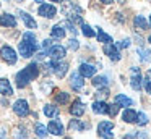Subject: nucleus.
I'll return each mask as SVG.
<instances>
[{
	"instance_id": "1",
	"label": "nucleus",
	"mask_w": 151,
	"mask_h": 139,
	"mask_svg": "<svg viewBox=\"0 0 151 139\" xmlns=\"http://www.w3.org/2000/svg\"><path fill=\"white\" fill-rule=\"evenodd\" d=\"M20 55L24 58H29L34 55V52L37 50V41H36V36L33 32H24L23 34V39H21L20 45Z\"/></svg>"
},
{
	"instance_id": "2",
	"label": "nucleus",
	"mask_w": 151,
	"mask_h": 139,
	"mask_svg": "<svg viewBox=\"0 0 151 139\" xmlns=\"http://www.w3.org/2000/svg\"><path fill=\"white\" fill-rule=\"evenodd\" d=\"M37 74H39V68H37V65L36 63L28 65L26 68H23V70L17 74V86L20 87V89L21 87H26L33 79H36Z\"/></svg>"
},
{
	"instance_id": "3",
	"label": "nucleus",
	"mask_w": 151,
	"mask_h": 139,
	"mask_svg": "<svg viewBox=\"0 0 151 139\" xmlns=\"http://www.w3.org/2000/svg\"><path fill=\"white\" fill-rule=\"evenodd\" d=\"M63 13L65 16H68V21H75V23H80L83 24V19H81V8H80L76 3L73 2H65L63 3Z\"/></svg>"
},
{
	"instance_id": "4",
	"label": "nucleus",
	"mask_w": 151,
	"mask_h": 139,
	"mask_svg": "<svg viewBox=\"0 0 151 139\" xmlns=\"http://www.w3.org/2000/svg\"><path fill=\"white\" fill-rule=\"evenodd\" d=\"M46 68H49L52 73H55L57 78H63L67 73V70H68V63H67V61H60V60L59 61H50V63H47Z\"/></svg>"
},
{
	"instance_id": "5",
	"label": "nucleus",
	"mask_w": 151,
	"mask_h": 139,
	"mask_svg": "<svg viewBox=\"0 0 151 139\" xmlns=\"http://www.w3.org/2000/svg\"><path fill=\"white\" fill-rule=\"evenodd\" d=\"M0 57L4 58V61H7L8 65H15L17 60H18L17 52H15L10 45H4V47H2V50H0Z\"/></svg>"
},
{
	"instance_id": "6",
	"label": "nucleus",
	"mask_w": 151,
	"mask_h": 139,
	"mask_svg": "<svg viewBox=\"0 0 151 139\" xmlns=\"http://www.w3.org/2000/svg\"><path fill=\"white\" fill-rule=\"evenodd\" d=\"M114 125H112L111 121H101L99 123V126H98V133H99V136L101 138H104V139H112L114 138Z\"/></svg>"
},
{
	"instance_id": "7",
	"label": "nucleus",
	"mask_w": 151,
	"mask_h": 139,
	"mask_svg": "<svg viewBox=\"0 0 151 139\" xmlns=\"http://www.w3.org/2000/svg\"><path fill=\"white\" fill-rule=\"evenodd\" d=\"M65 53H67V50H65V47H62V45H52V47L47 50V55H49L54 61L62 60V58L65 57Z\"/></svg>"
},
{
	"instance_id": "8",
	"label": "nucleus",
	"mask_w": 151,
	"mask_h": 139,
	"mask_svg": "<svg viewBox=\"0 0 151 139\" xmlns=\"http://www.w3.org/2000/svg\"><path fill=\"white\" fill-rule=\"evenodd\" d=\"M13 112L18 116H26L29 113V105H28V102L24 99H20L13 103Z\"/></svg>"
},
{
	"instance_id": "9",
	"label": "nucleus",
	"mask_w": 151,
	"mask_h": 139,
	"mask_svg": "<svg viewBox=\"0 0 151 139\" xmlns=\"http://www.w3.org/2000/svg\"><path fill=\"white\" fill-rule=\"evenodd\" d=\"M37 13H39L41 16H44V18H54L57 10H55V6L50 5V3H42V5L39 6V10H37Z\"/></svg>"
},
{
	"instance_id": "10",
	"label": "nucleus",
	"mask_w": 151,
	"mask_h": 139,
	"mask_svg": "<svg viewBox=\"0 0 151 139\" xmlns=\"http://www.w3.org/2000/svg\"><path fill=\"white\" fill-rule=\"evenodd\" d=\"M104 53L107 55L112 61H119V60H120V52H119V48L115 47L114 44H106L104 45Z\"/></svg>"
},
{
	"instance_id": "11",
	"label": "nucleus",
	"mask_w": 151,
	"mask_h": 139,
	"mask_svg": "<svg viewBox=\"0 0 151 139\" xmlns=\"http://www.w3.org/2000/svg\"><path fill=\"white\" fill-rule=\"evenodd\" d=\"M83 79H85V78H83L78 71H73L72 76H70V86H72L75 91H80L83 86H85V81Z\"/></svg>"
},
{
	"instance_id": "12",
	"label": "nucleus",
	"mask_w": 151,
	"mask_h": 139,
	"mask_svg": "<svg viewBox=\"0 0 151 139\" xmlns=\"http://www.w3.org/2000/svg\"><path fill=\"white\" fill-rule=\"evenodd\" d=\"M47 131L54 136H62L63 134V125L60 123V120H52L47 125Z\"/></svg>"
},
{
	"instance_id": "13",
	"label": "nucleus",
	"mask_w": 151,
	"mask_h": 139,
	"mask_svg": "<svg viewBox=\"0 0 151 139\" xmlns=\"http://www.w3.org/2000/svg\"><path fill=\"white\" fill-rule=\"evenodd\" d=\"M130 73H132V87H133L135 91H141V74H140V70L138 68H132L130 70Z\"/></svg>"
},
{
	"instance_id": "14",
	"label": "nucleus",
	"mask_w": 151,
	"mask_h": 139,
	"mask_svg": "<svg viewBox=\"0 0 151 139\" xmlns=\"http://www.w3.org/2000/svg\"><path fill=\"white\" fill-rule=\"evenodd\" d=\"M78 73L81 74L83 78H93L96 74V66L94 65H89V63H81Z\"/></svg>"
},
{
	"instance_id": "15",
	"label": "nucleus",
	"mask_w": 151,
	"mask_h": 139,
	"mask_svg": "<svg viewBox=\"0 0 151 139\" xmlns=\"http://www.w3.org/2000/svg\"><path fill=\"white\" fill-rule=\"evenodd\" d=\"M70 113H72L73 116H81L83 113H85V103L80 99H76L75 102L72 103V107H70Z\"/></svg>"
},
{
	"instance_id": "16",
	"label": "nucleus",
	"mask_w": 151,
	"mask_h": 139,
	"mask_svg": "<svg viewBox=\"0 0 151 139\" xmlns=\"http://www.w3.org/2000/svg\"><path fill=\"white\" fill-rule=\"evenodd\" d=\"M0 26H7V28H15L17 26V18L8 13L0 15Z\"/></svg>"
},
{
	"instance_id": "17",
	"label": "nucleus",
	"mask_w": 151,
	"mask_h": 139,
	"mask_svg": "<svg viewBox=\"0 0 151 139\" xmlns=\"http://www.w3.org/2000/svg\"><path fill=\"white\" fill-rule=\"evenodd\" d=\"M114 103L119 105V107H132L133 105V100H132L130 97L124 96V94H117L115 99H114Z\"/></svg>"
},
{
	"instance_id": "18",
	"label": "nucleus",
	"mask_w": 151,
	"mask_h": 139,
	"mask_svg": "<svg viewBox=\"0 0 151 139\" xmlns=\"http://www.w3.org/2000/svg\"><path fill=\"white\" fill-rule=\"evenodd\" d=\"M0 94H4V96H7V97L13 94V87H12L10 81L5 79V78L0 79Z\"/></svg>"
},
{
	"instance_id": "19",
	"label": "nucleus",
	"mask_w": 151,
	"mask_h": 139,
	"mask_svg": "<svg viewBox=\"0 0 151 139\" xmlns=\"http://www.w3.org/2000/svg\"><path fill=\"white\" fill-rule=\"evenodd\" d=\"M137 115L138 113L133 108H125L124 113H122V118H124L125 123H137Z\"/></svg>"
},
{
	"instance_id": "20",
	"label": "nucleus",
	"mask_w": 151,
	"mask_h": 139,
	"mask_svg": "<svg viewBox=\"0 0 151 139\" xmlns=\"http://www.w3.org/2000/svg\"><path fill=\"white\" fill-rule=\"evenodd\" d=\"M20 16H21V19L24 21V24H26L29 29H36L37 23L34 21V18H31V15H28L26 11H20Z\"/></svg>"
},
{
	"instance_id": "21",
	"label": "nucleus",
	"mask_w": 151,
	"mask_h": 139,
	"mask_svg": "<svg viewBox=\"0 0 151 139\" xmlns=\"http://www.w3.org/2000/svg\"><path fill=\"white\" fill-rule=\"evenodd\" d=\"M50 36L54 39H63L65 37V29H63L62 24H55L52 29H50Z\"/></svg>"
},
{
	"instance_id": "22",
	"label": "nucleus",
	"mask_w": 151,
	"mask_h": 139,
	"mask_svg": "<svg viewBox=\"0 0 151 139\" xmlns=\"http://www.w3.org/2000/svg\"><path fill=\"white\" fill-rule=\"evenodd\" d=\"M93 112L99 113V115H104V113L107 112V103L102 102V100H96V102L93 103Z\"/></svg>"
},
{
	"instance_id": "23",
	"label": "nucleus",
	"mask_w": 151,
	"mask_h": 139,
	"mask_svg": "<svg viewBox=\"0 0 151 139\" xmlns=\"http://www.w3.org/2000/svg\"><path fill=\"white\" fill-rule=\"evenodd\" d=\"M137 53H138V57H140V60L143 61V63H148V61L151 60V50H148V48H138Z\"/></svg>"
},
{
	"instance_id": "24",
	"label": "nucleus",
	"mask_w": 151,
	"mask_h": 139,
	"mask_svg": "<svg viewBox=\"0 0 151 139\" xmlns=\"http://www.w3.org/2000/svg\"><path fill=\"white\" fill-rule=\"evenodd\" d=\"M44 115L46 116H57L59 115V108H57L55 105L47 103V105H44Z\"/></svg>"
},
{
	"instance_id": "25",
	"label": "nucleus",
	"mask_w": 151,
	"mask_h": 139,
	"mask_svg": "<svg viewBox=\"0 0 151 139\" xmlns=\"http://www.w3.org/2000/svg\"><path fill=\"white\" fill-rule=\"evenodd\" d=\"M34 131H36V136H37V138H41V139H44L47 136V128L44 125H41V123H36Z\"/></svg>"
},
{
	"instance_id": "26",
	"label": "nucleus",
	"mask_w": 151,
	"mask_h": 139,
	"mask_svg": "<svg viewBox=\"0 0 151 139\" xmlns=\"http://www.w3.org/2000/svg\"><path fill=\"white\" fill-rule=\"evenodd\" d=\"M96 36H98L99 42H106V44H112V37H111L109 34H106V32L102 31L101 28L98 29V34H96Z\"/></svg>"
},
{
	"instance_id": "27",
	"label": "nucleus",
	"mask_w": 151,
	"mask_h": 139,
	"mask_svg": "<svg viewBox=\"0 0 151 139\" xmlns=\"http://www.w3.org/2000/svg\"><path fill=\"white\" fill-rule=\"evenodd\" d=\"M107 84V78L106 76H94L93 78V86L94 87H102Z\"/></svg>"
},
{
	"instance_id": "28",
	"label": "nucleus",
	"mask_w": 151,
	"mask_h": 139,
	"mask_svg": "<svg viewBox=\"0 0 151 139\" xmlns=\"http://www.w3.org/2000/svg\"><path fill=\"white\" fill-rule=\"evenodd\" d=\"M68 100H70V94H67V92H59L55 96V102L57 103H62L63 105V103H67Z\"/></svg>"
},
{
	"instance_id": "29",
	"label": "nucleus",
	"mask_w": 151,
	"mask_h": 139,
	"mask_svg": "<svg viewBox=\"0 0 151 139\" xmlns=\"http://www.w3.org/2000/svg\"><path fill=\"white\" fill-rule=\"evenodd\" d=\"M133 23H135V26L140 28V29H146L148 28V23H146V19H145L143 16H135Z\"/></svg>"
},
{
	"instance_id": "30",
	"label": "nucleus",
	"mask_w": 151,
	"mask_h": 139,
	"mask_svg": "<svg viewBox=\"0 0 151 139\" xmlns=\"http://www.w3.org/2000/svg\"><path fill=\"white\" fill-rule=\"evenodd\" d=\"M137 123H138V125H140V126H145V125H146V123H148V116L145 115L143 112H140V113H138V115H137Z\"/></svg>"
},
{
	"instance_id": "31",
	"label": "nucleus",
	"mask_w": 151,
	"mask_h": 139,
	"mask_svg": "<svg viewBox=\"0 0 151 139\" xmlns=\"http://www.w3.org/2000/svg\"><path fill=\"white\" fill-rule=\"evenodd\" d=\"M81 29H83V34H85L86 37H94V31H93V29L89 28L88 24H85V23H83V24H81Z\"/></svg>"
},
{
	"instance_id": "32",
	"label": "nucleus",
	"mask_w": 151,
	"mask_h": 139,
	"mask_svg": "<svg viewBox=\"0 0 151 139\" xmlns=\"http://www.w3.org/2000/svg\"><path fill=\"white\" fill-rule=\"evenodd\" d=\"M106 113H107L109 116H115L119 113V105H115V103L114 105H107V112Z\"/></svg>"
},
{
	"instance_id": "33",
	"label": "nucleus",
	"mask_w": 151,
	"mask_h": 139,
	"mask_svg": "<svg viewBox=\"0 0 151 139\" xmlns=\"http://www.w3.org/2000/svg\"><path fill=\"white\" fill-rule=\"evenodd\" d=\"M107 96H109V89H107V87H102V89H99V91H98V94H96V97H98V100H102V99H106Z\"/></svg>"
},
{
	"instance_id": "34",
	"label": "nucleus",
	"mask_w": 151,
	"mask_h": 139,
	"mask_svg": "<svg viewBox=\"0 0 151 139\" xmlns=\"http://www.w3.org/2000/svg\"><path fill=\"white\" fill-rule=\"evenodd\" d=\"M70 128H75V129H85V128H88V125H80L78 123V120H72L70 121Z\"/></svg>"
},
{
	"instance_id": "35",
	"label": "nucleus",
	"mask_w": 151,
	"mask_h": 139,
	"mask_svg": "<svg viewBox=\"0 0 151 139\" xmlns=\"http://www.w3.org/2000/svg\"><path fill=\"white\" fill-rule=\"evenodd\" d=\"M117 48H127V47H130V39H125V41H120L117 45H115Z\"/></svg>"
},
{
	"instance_id": "36",
	"label": "nucleus",
	"mask_w": 151,
	"mask_h": 139,
	"mask_svg": "<svg viewBox=\"0 0 151 139\" xmlns=\"http://www.w3.org/2000/svg\"><path fill=\"white\" fill-rule=\"evenodd\" d=\"M62 26H65V28H68V31H70V32H73V34H76V29H75V26H73V23H70L68 19H67L65 23H62Z\"/></svg>"
},
{
	"instance_id": "37",
	"label": "nucleus",
	"mask_w": 151,
	"mask_h": 139,
	"mask_svg": "<svg viewBox=\"0 0 151 139\" xmlns=\"http://www.w3.org/2000/svg\"><path fill=\"white\" fill-rule=\"evenodd\" d=\"M68 47L72 48V50H76V48L80 47L78 41H76V39H70V41H68Z\"/></svg>"
},
{
	"instance_id": "38",
	"label": "nucleus",
	"mask_w": 151,
	"mask_h": 139,
	"mask_svg": "<svg viewBox=\"0 0 151 139\" xmlns=\"http://www.w3.org/2000/svg\"><path fill=\"white\" fill-rule=\"evenodd\" d=\"M17 139H26V133H24V128L18 129L17 131Z\"/></svg>"
},
{
	"instance_id": "39",
	"label": "nucleus",
	"mask_w": 151,
	"mask_h": 139,
	"mask_svg": "<svg viewBox=\"0 0 151 139\" xmlns=\"http://www.w3.org/2000/svg\"><path fill=\"white\" fill-rule=\"evenodd\" d=\"M42 47H44V48H50V47H52V41L46 39V41H44V44H42Z\"/></svg>"
},
{
	"instance_id": "40",
	"label": "nucleus",
	"mask_w": 151,
	"mask_h": 139,
	"mask_svg": "<svg viewBox=\"0 0 151 139\" xmlns=\"http://www.w3.org/2000/svg\"><path fill=\"white\" fill-rule=\"evenodd\" d=\"M145 87H146V91L151 94V81H148V79H145Z\"/></svg>"
},
{
	"instance_id": "41",
	"label": "nucleus",
	"mask_w": 151,
	"mask_h": 139,
	"mask_svg": "<svg viewBox=\"0 0 151 139\" xmlns=\"http://www.w3.org/2000/svg\"><path fill=\"white\" fill-rule=\"evenodd\" d=\"M102 3H106V5H109V3H112V0H101Z\"/></svg>"
},
{
	"instance_id": "42",
	"label": "nucleus",
	"mask_w": 151,
	"mask_h": 139,
	"mask_svg": "<svg viewBox=\"0 0 151 139\" xmlns=\"http://www.w3.org/2000/svg\"><path fill=\"white\" fill-rule=\"evenodd\" d=\"M50 2H55V3H60L62 0H50Z\"/></svg>"
},
{
	"instance_id": "43",
	"label": "nucleus",
	"mask_w": 151,
	"mask_h": 139,
	"mask_svg": "<svg viewBox=\"0 0 151 139\" xmlns=\"http://www.w3.org/2000/svg\"><path fill=\"white\" fill-rule=\"evenodd\" d=\"M36 2H37V3H42V2H44V0H36Z\"/></svg>"
},
{
	"instance_id": "44",
	"label": "nucleus",
	"mask_w": 151,
	"mask_h": 139,
	"mask_svg": "<svg viewBox=\"0 0 151 139\" xmlns=\"http://www.w3.org/2000/svg\"><path fill=\"white\" fill-rule=\"evenodd\" d=\"M148 41H150V42H151V36H150V39H148Z\"/></svg>"
},
{
	"instance_id": "45",
	"label": "nucleus",
	"mask_w": 151,
	"mask_h": 139,
	"mask_svg": "<svg viewBox=\"0 0 151 139\" xmlns=\"http://www.w3.org/2000/svg\"><path fill=\"white\" fill-rule=\"evenodd\" d=\"M18 2H23V0H18Z\"/></svg>"
},
{
	"instance_id": "46",
	"label": "nucleus",
	"mask_w": 151,
	"mask_h": 139,
	"mask_svg": "<svg viewBox=\"0 0 151 139\" xmlns=\"http://www.w3.org/2000/svg\"><path fill=\"white\" fill-rule=\"evenodd\" d=\"M150 23H151V18H150Z\"/></svg>"
},
{
	"instance_id": "47",
	"label": "nucleus",
	"mask_w": 151,
	"mask_h": 139,
	"mask_svg": "<svg viewBox=\"0 0 151 139\" xmlns=\"http://www.w3.org/2000/svg\"><path fill=\"white\" fill-rule=\"evenodd\" d=\"M122 2H124V0H122Z\"/></svg>"
}]
</instances>
